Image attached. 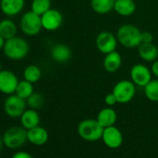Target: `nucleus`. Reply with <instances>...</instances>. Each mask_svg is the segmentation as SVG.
Returning <instances> with one entry per match:
<instances>
[{"label": "nucleus", "mask_w": 158, "mask_h": 158, "mask_svg": "<svg viewBox=\"0 0 158 158\" xmlns=\"http://www.w3.org/2000/svg\"><path fill=\"white\" fill-rule=\"evenodd\" d=\"M118 43L127 48H138L141 44V31L135 25L123 24L116 33Z\"/></svg>", "instance_id": "obj_1"}, {"label": "nucleus", "mask_w": 158, "mask_h": 158, "mask_svg": "<svg viewBox=\"0 0 158 158\" xmlns=\"http://www.w3.org/2000/svg\"><path fill=\"white\" fill-rule=\"evenodd\" d=\"M29 50L30 48L28 42L25 39L17 36L7 39L3 48L5 56L13 60L24 59L29 53Z\"/></svg>", "instance_id": "obj_2"}, {"label": "nucleus", "mask_w": 158, "mask_h": 158, "mask_svg": "<svg viewBox=\"0 0 158 158\" xmlns=\"http://www.w3.org/2000/svg\"><path fill=\"white\" fill-rule=\"evenodd\" d=\"M104 127L97 119H85L79 123L77 132L84 140L97 141L102 137Z\"/></svg>", "instance_id": "obj_3"}, {"label": "nucleus", "mask_w": 158, "mask_h": 158, "mask_svg": "<svg viewBox=\"0 0 158 158\" xmlns=\"http://www.w3.org/2000/svg\"><path fill=\"white\" fill-rule=\"evenodd\" d=\"M3 142L10 149H18L28 140V130L23 127H12L3 135Z\"/></svg>", "instance_id": "obj_4"}, {"label": "nucleus", "mask_w": 158, "mask_h": 158, "mask_svg": "<svg viewBox=\"0 0 158 158\" xmlns=\"http://www.w3.org/2000/svg\"><path fill=\"white\" fill-rule=\"evenodd\" d=\"M20 25L23 33L29 36L38 35L43 28L41 16L37 15L32 10L23 14V16L21 19Z\"/></svg>", "instance_id": "obj_5"}, {"label": "nucleus", "mask_w": 158, "mask_h": 158, "mask_svg": "<svg viewBox=\"0 0 158 158\" xmlns=\"http://www.w3.org/2000/svg\"><path fill=\"white\" fill-rule=\"evenodd\" d=\"M118 103H127L133 100L136 94V85L131 80H120L118 81L112 91Z\"/></svg>", "instance_id": "obj_6"}, {"label": "nucleus", "mask_w": 158, "mask_h": 158, "mask_svg": "<svg viewBox=\"0 0 158 158\" xmlns=\"http://www.w3.org/2000/svg\"><path fill=\"white\" fill-rule=\"evenodd\" d=\"M26 100L19 97L18 95H10L4 102V111L11 118L21 117L26 110Z\"/></svg>", "instance_id": "obj_7"}, {"label": "nucleus", "mask_w": 158, "mask_h": 158, "mask_svg": "<svg viewBox=\"0 0 158 158\" xmlns=\"http://www.w3.org/2000/svg\"><path fill=\"white\" fill-rule=\"evenodd\" d=\"M96 47L98 50L106 55L116 50L117 47V37L110 31H102L96 37Z\"/></svg>", "instance_id": "obj_8"}, {"label": "nucleus", "mask_w": 158, "mask_h": 158, "mask_svg": "<svg viewBox=\"0 0 158 158\" xmlns=\"http://www.w3.org/2000/svg\"><path fill=\"white\" fill-rule=\"evenodd\" d=\"M152 71L144 64L137 63L130 69L131 81L139 87H145L152 80Z\"/></svg>", "instance_id": "obj_9"}, {"label": "nucleus", "mask_w": 158, "mask_h": 158, "mask_svg": "<svg viewBox=\"0 0 158 158\" xmlns=\"http://www.w3.org/2000/svg\"><path fill=\"white\" fill-rule=\"evenodd\" d=\"M19 80L14 73L9 70L0 71V92L11 95L16 91Z\"/></svg>", "instance_id": "obj_10"}, {"label": "nucleus", "mask_w": 158, "mask_h": 158, "mask_svg": "<svg viewBox=\"0 0 158 158\" xmlns=\"http://www.w3.org/2000/svg\"><path fill=\"white\" fill-rule=\"evenodd\" d=\"M41 20H42L43 29L49 32H53L58 30L61 26L63 22V17L59 10L50 9L41 16Z\"/></svg>", "instance_id": "obj_11"}, {"label": "nucleus", "mask_w": 158, "mask_h": 158, "mask_svg": "<svg viewBox=\"0 0 158 158\" xmlns=\"http://www.w3.org/2000/svg\"><path fill=\"white\" fill-rule=\"evenodd\" d=\"M104 144L111 149H117L123 143V135L114 126L105 127L102 137Z\"/></svg>", "instance_id": "obj_12"}, {"label": "nucleus", "mask_w": 158, "mask_h": 158, "mask_svg": "<svg viewBox=\"0 0 158 158\" xmlns=\"http://www.w3.org/2000/svg\"><path fill=\"white\" fill-rule=\"evenodd\" d=\"M24 7V0H1L0 9L2 12L9 16H16L19 14Z\"/></svg>", "instance_id": "obj_13"}, {"label": "nucleus", "mask_w": 158, "mask_h": 158, "mask_svg": "<svg viewBox=\"0 0 158 158\" xmlns=\"http://www.w3.org/2000/svg\"><path fill=\"white\" fill-rule=\"evenodd\" d=\"M50 56L54 61L58 63H65L70 60L72 57V50L65 44H57L52 48Z\"/></svg>", "instance_id": "obj_14"}, {"label": "nucleus", "mask_w": 158, "mask_h": 158, "mask_svg": "<svg viewBox=\"0 0 158 158\" xmlns=\"http://www.w3.org/2000/svg\"><path fill=\"white\" fill-rule=\"evenodd\" d=\"M138 53L141 60L146 62H153L158 58V48L152 43H141L138 47Z\"/></svg>", "instance_id": "obj_15"}, {"label": "nucleus", "mask_w": 158, "mask_h": 158, "mask_svg": "<svg viewBox=\"0 0 158 158\" xmlns=\"http://www.w3.org/2000/svg\"><path fill=\"white\" fill-rule=\"evenodd\" d=\"M122 65V57L116 50L108 53L103 59V68L108 73L117 72Z\"/></svg>", "instance_id": "obj_16"}, {"label": "nucleus", "mask_w": 158, "mask_h": 158, "mask_svg": "<svg viewBox=\"0 0 158 158\" xmlns=\"http://www.w3.org/2000/svg\"><path fill=\"white\" fill-rule=\"evenodd\" d=\"M48 140V133L42 127H35L34 128L28 129V141L31 143L41 146L44 145Z\"/></svg>", "instance_id": "obj_17"}, {"label": "nucleus", "mask_w": 158, "mask_h": 158, "mask_svg": "<svg viewBox=\"0 0 158 158\" xmlns=\"http://www.w3.org/2000/svg\"><path fill=\"white\" fill-rule=\"evenodd\" d=\"M114 10L120 16L128 17L136 11V3L134 0H116Z\"/></svg>", "instance_id": "obj_18"}, {"label": "nucleus", "mask_w": 158, "mask_h": 158, "mask_svg": "<svg viewBox=\"0 0 158 158\" xmlns=\"http://www.w3.org/2000/svg\"><path fill=\"white\" fill-rule=\"evenodd\" d=\"M97 120L105 128L108 127L114 126L117 120V114L113 108L106 107L99 112L97 115Z\"/></svg>", "instance_id": "obj_19"}, {"label": "nucleus", "mask_w": 158, "mask_h": 158, "mask_svg": "<svg viewBox=\"0 0 158 158\" xmlns=\"http://www.w3.org/2000/svg\"><path fill=\"white\" fill-rule=\"evenodd\" d=\"M21 122L23 127H25L27 130L34 128L37 126H39L40 123V116L36 110L34 109H28L25 110L24 113L21 116Z\"/></svg>", "instance_id": "obj_20"}, {"label": "nucleus", "mask_w": 158, "mask_h": 158, "mask_svg": "<svg viewBox=\"0 0 158 158\" xmlns=\"http://www.w3.org/2000/svg\"><path fill=\"white\" fill-rule=\"evenodd\" d=\"M116 0H90V6L93 11L103 15L114 10V6Z\"/></svg>", "instance_id": "obj_21"}, {"label": "nucleus", "mask_w": 158, "mask_h": 158, "mask_svg": "<svg viewBox=\"0 0 158 158\" xmlns=\"http://www.w3.org/2000/svg\"><path fill=\"white\" fill-rule=\"evenodd\" d=\"M17 26L10 19H5L0 22V35L5 40L12 38L16 35Z\"/></svg>", "instance_id": "obj_22"}, {"label": "nucleus", "mask_w": 158, "mask_h": 158, "mask_svg": "<svg viewBox=\"0 0 158 158\" xmlns=\"http://www.w3.org/2000/svg\"><path fill=\"white\" fill-rule=\"evenodd\" d=\"M41 76H42V72L40 68L36 65L31 64L24 69V72H23L24 79L33 84L38 82L40 80Z\"/></svg>", "instance_id": "obj_23"}, {"label": "nucleus", "mask_w": 158, "mask_h": 158, "mask_svg": "<svg viewBox=\"0 0 158 158\" xmlns=\"http://www.w3.org/2000/svg\"><path fill=\"white\" fill-rule=\"evenodd\" d=\"M16 95H18L19 97L27 100L33 93H34V86L33 83L27 81V80H23V81H19L18 86L16 88V91H15Z\"/></svg>", "instance_id": "obj_24"}, {"label": "nucleus", "mask_w": 158, "mask_h": 158, "mask_svg": "<svg viewBox=\"0 0 158 158\" xmlns=\"http://www.w3.org/2000/svg\"><path fill=\"white\" fill-rule=\"evenodd\" d=\"M144 94L149 101L158 102V78L152 79L144 87Z\"/></svg>", "instance_id": "obj_25"}, {"label": "nucleus", "mask_w": 158, "mask_h": 158, "mask_svg": "<svg viewBox=\"0 0 158 158\" xmlns=\"http://www.w3.org/2000/svg\"><path fill=\"white\" fill-rule=\"evenodd\" d=\"M51 9V0H33L31 10L39 16H42Z\"/></svg>", "instance_id": "obj_26"}, {"label": "nucleus", "mask_w": 158, "mask_h": 158, "mask_svg": "<svg viewBox=\"0 0 158 158\" xmlns=\"http://www.w3.org/2000/svg\"><path fill=\"white\" fill-rule=\"evenodd\" d=\"M27 105L34 110L40 109L44 104V97L40 93L34 92L27 100H26Z\"/></svg>", "instance_id": "obj_27"}, {"label": "nucleus", "mask_w": 158, "mask_h": 158, "mask_svg": "<svg viewBox=\"0 0 158 158\" xmlns=\"http://www.w3.org/2000/svg\"><path fill=\"white\" fill-rule=\"evenodd\" d=\"M104 102H105V103H106L109 107L114 106L116 103H118V102H117V100H116V98H115V96H114V94L113 92H112V93H109V94H107V95L105 96Z\"/></svg>", "instance_id": "obj_28"}, {"label": "nucleus", "mask_w": 158, "mask_h": 158, "mask_svg": "<svg viewBox=\"0 0 158 158\" xmlns=\"http://www.w3.org/2000/svg\"><path fill=\"white\" fill-rule=\"evenodd\" d=\"M153 40V35L148 31L141 32V43H152Z\"/></svg>", "instance_id": "obj_29"}, {"label": "nucleus", "mask_w": 158, "mask_h": 158, "mask_svg": "<svg viewBox=\"0 0 158 158\" xmlns=\"http://www.w3.org/2000/svg\"><path fill=\"white\" fill-rule=\"evenodd\" d=\"M12 158H34V157L27 152H18L12 156Z\"/></svg>", "instance_id": "obj_30"}, {"label": "nucleus", "mask_w": 158, "mask_h": 158, "mask_svg": "<svg viewBox=\"0 0 158 158\" xmlns=\"http://www.w3.org/2000/svg\"><path fill=\"white\" fill-rule=\"evenodd\" d=\"M151 71H152V73L156 78H158V60H154L153 62H152Z\"/></svg>", "instance_id": "obj_31"}, {"label": "nucleus", "mask_w": 158, "mask_h": 158, "mask_svg": "<svg viewBox=\"0 0 158 158\" xmlns=\"http://www.w3.org/2000/svg\"><path fill=\"white\" fill-rule=\"evenodd\" d=\"M5 39L0 35V49H2L3 48H4V45H5Z\"/></svg>", "instance_id": "obj_32"}, {"label": "nucleus", "mask_w": 158, "mask_h": 158, "mask_svg": "<svg viewBox=\"0 0 158 158\" xmlns=\"http://www.w3.org/2000/svg\"><path fill=\"white\" fill-rule=\"evenodd\" d=\"M3 138L0 136V152H1V150H2V146H3Z\"/></svg>", "instance_id": "obj_33"}, {"label": "nucleus", "mask_w": 158, "mask_h": 158, "mask_svg": "<svg viewBox=\"0 0 158 158\" xmlns=\"http://www.w3.org/2000/svg\"><path fill=\"white\" fill-rule=\"evenodd\" d=\"M0 71H1V62H0Z\"/></svg>", "instance_id": "obj_34"}]
</instances>
